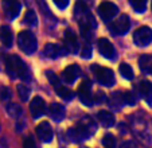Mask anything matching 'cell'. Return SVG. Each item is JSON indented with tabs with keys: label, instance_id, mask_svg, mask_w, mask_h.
<instances>
[{
	"label": "cell",
	"instance_id": "obj_4",
	"mask_svg": "<svg viewBox=\"0 0 152 148\" xmlns=\"http://www.w3.org/2000/svg\"><path fill=\"white\" fill-rule=\"evenodd\" d=\"M109 29H110V31H112V34L124 35L129 31V29H131V19H129L128 15L123 14L118 16V19H116L113 23H110Z\"/></svg>",
	"mask_w": 152,
	"mask_h": 148
},
{
	"label": "cell",
	"instance_id": "obj_9",
	"mask_svg": "<svg viewBox=\"0 0 152 148\" xmlns=\"http://www.w3.org/2000/svg\"><path fill=\"white\" fill-rule=\"evenodd\" d=\"M97 46H98V51L104 58H106V59H115L116 58L115 47L106 38H100L97 42Z\"/></svg>",
	"mask_w": 152,
	"mask_h": 148
},
{
	"label": "cell",
	"instance_id": "obj_1",
	"mask_svg": "<svg viewBox=\"0 0 152 148\" xmlns=\"http://www.w3.org/2000/svg\"><path fill=\"white\" fill-rule=\"evenodd\" d=\"M6 69L10 77L22 78L23 81H30V70L27 65L18 55H8L6 58Z\"/></svg>",
	"mask_w": 152,
	"mask_h": 148
},
{
	"label": "cell",
	"instance_id": "obj_12",
	"mask_svg": "<svg viewBox=\"0 0 152 148\" xmlns=\"http://www.w3.org/2000/svg\"><path fill=\"white\" fill-rule=\"evenodd\" d=\"M65 53H66L65 46H61L58 43H47L45 46V55L47 58H50V59H55L58 57H62Z\"/></svg>",
	"mask_w": 152,
	"mask_h": 148
},
{
	"label": "cell",
	"instance_id": "obj_21",
	"mask_svg": "<svg viewBox=\"0 0 152 148\" xmlns=\"http://www.w3.org/2000/svg\"><path fill=\"white\" fill-rule=\"evenodd\" d=\"M7 113L14 119H20L23 116V109L20 108L18 104H8L7 105Z\"/></svg>",
	"mask_w": 152,
	"mask_h": 148
},
{
	"label": "cell",
	"instance_id": "obj_29",
	"mask_svg": "<svg viewBox=\"0 0 152 148\" xmlns=\"http://www.w3.org/2000/svg\"><path fill=\"white\" fill-rule=\"evenodd\" d=\"M135 97H133V94L131 93V92H125V93H123V103L124 104H129V105H133L135 104Z\"/></svg>",
	"mask_w": 152,
	"mask_h": 148
},
{
	"label": "cell",
	"instance_id": "obj_28",
	"mask_svg": "<svg viewBox=\"0 0 152 148\" xmlns=\"http://www.w3.org/2000/svg\"><path fill=\"white\" fill-rule=\"evenodd\" d=\"M11 90H10V88H7V86H1L0 88V100L1 101H8L10 98H11Z\"/></svg>",
	"mask_w": 152,
	"mask_h": 148
},
{
	"label": "cell",
	"instance_id": "obj_16",
	"mask_svg": "<svg viewBox=\"0 0 152 148\" xmlns=\"http://www.w3.org/2000/svg\"><path fill=\"white\" fill-rule=\"evenodd\" d=\"M0 42L3 43L6 47H12V42H14V35H12V30L8 26H1L0 27Z\"/></svg>",
	"mask_w": 152,
	"mask_h": 148
},
{
	"label": "cell",
	"instance_id": "obj_22",
	"mask_svg": "<svg viewBox=\"0 0 152 148\" xmlns=\"http://www.w3.org/2000/svg\"><path fill=\"white\" fill-rule=\"evenodd\" d=\"M23 23L26 26H30V27H35L38 24V18H37V14H35L32 10H28L26 12L23 18Z\"/></svg>",
	"mask_w": 152,
	"mask_h": 148
},
{
	"label": "cell",
	"instance_id": "obj_6",
	"mask_svg": "<svg viewBox=\"0 0 152 148\" xmlns=\"http://www.w3.org/2000/svg\"><path fill=\"white\" fill-rule=\"evenodd\" d=\"M98 14L104 20L109 22L110 19H113L118 14V7L112 1H102L98 6Z\"/></svg>",
	"mask_w": 152,
	"mask_h": 148
},
{
	"label": "cell",
	"instance_id": "obj_19",
	"mask_svg": "<svg viewBox=\"0 0 152 148\" xmlns=\"http://www.w3.org/2000/svg\"><path fill=\"white\" fill-rule=\"evenodd\" d=\"M139 66L144 73H151L152 71V57L151 55H141L139 58Z\"/></svg>",
	"mask_w": 152,
	"mask_h": 148
},
{
	"label": "cell",
	"instance_id": "obj_2",
	"mask_svg": "<svg viewBox=\"0 0 152 148\" xmlns=\"http://www.w3.org/2000/svg\"><path fill=\"white\" fill-rule=\"evenodd\" d=\"M18 45L19 48L24 54H34L38 48V42L37 38H35L34 32L28 31V30H24V31H20L18 35Z\"/></svg>",
	"mask_w": 152,
	"mask_h": 148
},
{
	"label": "cell",
	"instance_id": "obj_24",
	"mask_svg": "<svg viewBox=\"0 0 152 148\" xmlns=\"http://www.w3.org/2000/svg\"><path fill=\"white\" fill-rule=\"evenodd\" d=\"M18 93H19L20 100L27 101L30 97V88L26 85H23V84H20V85H18Z\"/></svg>",
	"mask_w": 152,
	"mask_h": 148
},
{
	"label": "cell",
	"instance_id": "obj_31",
	"mask_svg": "<svg viewBox=\"0 0 152 148\" xmlns=\"http://www.w3.org/2000/svg\"><path fill=\"white\" fill-rule=\"evenodd\" d=\"M54 4L57 7H59V8H66V7L69 6V1H67V0H62V1H61V0H54Z\"/></svg>",
	"mask_w": 152,
	"mask_h": 148
},
{
	"label": "cell",
	"instance_id": "obj_26",
	"mask_svg": "<svg viewBox=\"0 0 152 148\" xmlns=\"http://www.w3.org/2000/svg\"><path fill=\"white\" fill-rule=\"evenodd\" d=\"M102 145L105 148H116V139L113 135L108 133L102 137Z\"/></svg>",
	"mask_w": 152,
	"mask_h": 148
},
{
	"label": "cell",
	"instance_id": "obj_27",
	"mask_svg": "<svg viewBox=\"0 0 152 148\" xmlns=\"http://www.w3.org/2000/svg\"><path fill=\"white\" fill-rule=\"evenodd\" d=\"M90 55H92V46L89 42H85L81 48V57L88 59V58H90Z\"/></svg>",
	"mask_w": 152,
	"mask_h": 148
},
{
	"label": "cell",
	"instance_id": "obj_14",
	"mask_svg": "<svg viewBox=\"0 0 152 148\" xmlns=\"http://www.w3.org/2000/svg\"><path fill=\"white\" fill-rule=\"evenodd\" d=\"M62 80L66 84H73L80 75V67L77 65H70L67 67H65V70L61 73Z\"/></svg>",
	"mask_w": 152,
	"mask_h": 148
},
{
	"label": "cell",
	"instance_id": "obj_32",
	"mask_svg": "<svg viewBox=\"0 0 152 148\" xmlns=\"http://www.w3.org/2000/svg\"><path fill=\"white\" fill-rule=\"evenodd\" d=\"M120 148H136V145L133 141H124L123 144L120 145Z\"/></svg>",
	"mask_w": 152,
	"mask_h": 148
},
{
	"label": "cell",
	"instance_id": "obj_15",
	"mask_svg": "<svg viewBox=\"0 0 152 148\" xmlns=\"http://www.w3.org/2000/svg\"><path fill=\"white\" fill-rule=\"evenodd\" d=\"M139 92L148 105H152V84L149 81H141L139 84Z\"/></svg>",
	"mask_w": 152,
	"mask_h": 148
},
{
	"label": "cell",
	"instance_id": "obj_18",
	"mask_svg": "<svg viewBox=\"0 0 152 148\" xmlns=\"http://www.w3.org/2000/svg\"><path fill=\"white\" fill-rule=\"evenodd\" d=\"M98 121L105 128H110L115 124V116L108 111H101V112H98Z\"/></svg>",
	"mask_w": 152,
	"mask_h": 148
},
{
	"label": "cell",
	"instance_id": "obj_33",
	"mask_svg": "<svg viewBox=\"0 0 152 148\" xmlns=\"http://www.w3.org/2000/svg\"><path fill=\"white\" fill-rule=\"evenodd\" d=\"M151 7H152V6H151Z\"/></svg>",
	"mask_w": 152,
	"mask_h": 148
},
{
	"label": "cell",
	"instance_id": "obj_20",
	"mask_svg": "<svg viewBox=\"0 0 152 148\" xmlns=\"http://www.w3.org/2000/svg\"><path fill=\"white\" fill-rule=\"evenodd\" d=\"M46 75H47V80H49L50 84L53 85V88H54L55 90H57V93H58V92L63 88V85H62V82L59 81L58 75L54 73V71H51V70H47L46 71Z\"/></svg>",
	"mask_w": 152,
	"mask_h": 148
},
{
	"label": "cell",
	"instance_id": "obj_11",
	"mask_svg": "<svg viewBox=\"0 0 152 148\" xmlns=\"http://www.w3.org/2000/svg\"><path fill=\"white\" fill-rule=\"evenodd\" d=\"M4 15L8 20H12L20 14L22 11V4L19 1H4L3 3Z\"/></svg>",
	"mask_w": 152,
	"mask_h": 148
},
{
	"label": "cell",
	"instance_id": "obj_17",
	"mask_svg": "<svg viewBox=\"0 0 152 148\" xmlns=\"http://www.w3.org/2000/svg\"><path fill=\"white\" fill-rule=\"evenodd\" d=\"M49 112L51 114V117L57 121H61V120L65 117V106L62 104H58V103H53L49 108Z\"/></svg>",
	"mask_w": 152,
	"mask_h": 148
},
{
	"label": "cell",
	"instance_id": "obj_23",
	"mask_svg": "<svg viewBox=\"0 0 152 148\" xmlns=\"http://www.w3.org/2000/svg\"><path fill=\"white\" fill-rule=\"evenodd\" d=\"M120 73L125 80H133V75H135L133 74V69L131 67V65H128L125 62H123L120 65Z\"/></svg>",
	"mask_w": 152,
	"mask_h": 148
},
{
	"label": "cell",
	"instance_id": "obj_5",
	"mask_svg": "<svg viewBox=\"0 0 152 148\" xmlns=\"http://www.w3.org/2000/svg\"><path fill=\"white\" fill-rule=\"evenodd\" d=\"M133 42L137 46H141V47L149 45L152 42V29H149L147 26L139 27L133 34Z\"/></svg>",
	"mask_w": 152,
	"mask_h": 148
},
{
	"label": "cell",
	"instance_id": "obj_8",
	"mask_svg": "<svg viewBox=\"0 0 152 148\" xmlns=\"http://www.w3.org/2000/svg\"><path fill=\"white\" fill-rule=\"evenodd\" d=\"M63 40H65V48H66V51L69 53H75L80 50V43H78V39H77V35L73 30H66L65 34H63Z\"/></svg>",
	"mask_w": 152,
	"mask_h": 148
},
{
	"label": "cell",
	"instance_id": "obj_3",
	"mask_svg": "<svg viewBox=\"0 0 152 148\" xmlns=\"http://www.w3.org/2000/svg\"><path fill=\"white\" fill-rule=\"evenodd\" d=\"M92 71L94 74L96 80L100 84L105 86H112L115 84V74L108 67H102L98 65H92Z\"/></svg>",
	"mask_w": 152,
	"mask_h": 148
},
{
	"label": "cell",
	"instance_id": "obj_30",
	"mask_svg": "<svg viewBox=\"0 0 152 148\" xmlns=\"http://www.w3.org/2000/svg\"><path fill=\"white\" fill-rule=\"evenodd\" d=\"M23 148H37V144H35V141H34V137L27 136L23 141Z\"/></svg>",
	"mask_w": 152,
	"mask_h": 148
},
{
	"label": "cell",
	"instance_id": "obj_10",
	"mask_svg": "<svg viewBox=\"0 0 152 148\" xmlns=\"http://www.w3.org/2000/svg\"><path fill=\"white\" fill-rule=\"evenodd\" d=\"M30 112L34 119H39L40 116L46 113V103L42 97L37 96L32 98V101L30 103Z\"/></svg>",
	"mask_w": 152,
	"mask_h": 148
},
{
	"label": "cell",
	"instance_id": "obj_25",
	"mask_svg": "<svg viewBox=\"0 0 152 148\" xmlns=\"http://www.w3.org/2000/svg\"><path fill=\"white\" fill-rule=\"evenodd\" d=\"M129 4L136 12H144L147 8V3L144 0H132V1H129Z\"/></svg>",
	"mask_w": 152,
	"mask_h": 148
},
{
	"label": "cell",
	"instance_id": "obj_7",
	"mask_svg": "<svg viewBox=\"0 0 152 148\" xmlns=\"http://www.w3.org/2000/svg\"><path fill=\"white\" fill-rule=\"evenodd\" d=\"M78 96L81 101L86 105H92L94 101V97H92V84L89 80H83L78 88Z\"/></svg>",
	"mask_w": 152,
	"mask_h": 148
},
{
	"label": "cell",
	"instance_id": "obj_13",
	"mask_svg": "<svg viewBox=\"0 0 152 148\" xmlns=\"http://www.w3.org/2000/svg\"><path fill=\"white\" fill-rule=\"evenodd\" d=\"M37 133L42 141L49 143L50 140H53V129L47 121H42L39 125L37 127Z\"/></svg>",
	"mask_w": 152,
	"mask_h": 148
}]
</instances>
